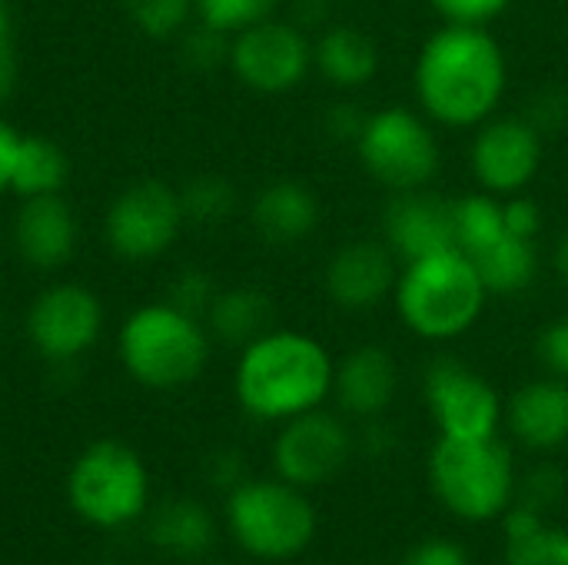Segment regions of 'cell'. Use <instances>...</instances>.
I'll use <instances>...</instances> for the list:
<instances>
[{
	"label": "cell",
	"mask_w": 568,
	"mask_h": 565,
	"mask_svg": "<svg viewBox=\"0 0 568 565\" xmlns=\"http://www.w3.org/2000/svg\"><path fill=\"white\" fill-rule=\"evenodd\" d=\"M183 57H186V63H193V67H200V70L230 60L226 33H223V30H213V27H206V23H200L196 30H190V33L183 37Z\"/></svg>",
	"instance_id": "32"
},
{
	"label": "cell",
	"mask_w": 568,
	"mask_h": 565,
	"mask_svg": "<svg viewBox=\"0 0 568 565\" xmlns=\"http://www.w3.org/2000/svg\"><path fill=\"white\" fill-rule=\"evenodd\" d=\"M313 67L336 90H359L376 77L379 50L363 30L349 23H336V27H326L320 40L313 43Z\"/></svg>",
	"instance_id": "21"
},
{
	"label": "cell",
	"mask_w": 568,
	"mask_h": 565,
	"mask_svg": "<svg viewBox=\"0 0 568 565\" xmlns=\"http://www.w3.org/2000/svg\"><path fill=\"white\" fill-rule=\"evenodd\" d=\"M366 173L393 193L426 190L439 173V143L409 107H386L363 120L356 137Z\"/></svg>",
	"instance_id": "8"
},
{
	"label": "cell",
	"mask_w": 568,
	"mask_h": 565,
	"mask_svg": "<svg viewBox=\"0 0 568 565\" xmlns=\"http://www.w3.org/2000/svg\"><path fill=\"white\" fill-rule=\"evenodd\" d=\"M280 0H193V13L200 23L223 30V33H240L260 20H270Z\"/></svg>",
	"instance_id": "28"
},
{
	"label": "cell",
	"mask_w": 568,
	"mask_h": 565,
	"mask_svg": "<svg viewBox=\"0 0 568 565\" xmlns=\"http://www.w3.org/2000/svg\"><path fill=\"white\" fill-rule=\"evenodd\" d=\"M230 67L256 93H290L313 67V43L303 27L270 17L230 40Z\"/></svg>",
	"instance_id": "10"
},
{
	"label": "cell",
	"mask_w": 568,
	"mask_h": 565,
	"mask_svg": "<svg viewBox=\"0 0 568 565\" xmlns=\"http://www.w3.org/2000/svg\"><path fill=\"white\" fill-rule=\"evenodd\" d=\"M436 13H443L449 23H476L486 27L496 20L513 0H429Z\"/></svg>",
	"instance_id": "33"
},
{
	"label": "cell",
	"mask_w": 568,
	"mask_h": 565,
	"mask_svg": "<svg viewBox=\"0 0 568 565\" xmlns=\"http://www.w3.org/2000/svg\"><path fill=\"white\" fill-rule=\"evenodd\" d=\"M67 500L83 523L97 529H123L146 509V466L130 446L116 440H100L87 446L70 466Z\"/></svg>",
	"instance_id": "5"
},
{
	"label": "cell",
	"mask_w": 568,
	"mask_h": 565,
	"mask_svg": "<svg viewBox=\"0 0 568 565\" xmlns=\"http://www.w3.org/2000/svg\"><path fill=\"white\" fill-rule=\"evenodd\" d=\"M210 330L223 340V343H236L246 346L256 336H263L270 330L273 320V303L263 290L256 286H236V290H223L216 293L210 313Z\"/></svg>",
	"instance_id": "24"
},
{
	"label": "cell",
	"mask_w": 568,
	"mask_h": 565,
	"mask_svg": "<svg viewBox=\"0 0 568 565\" xmlns=\"http://www.w3.org/2000/svg\"><path fill=\"white\" fill-rule=\"evenodd\" d=\"M17 147H20V133L10 123L0 120V193L10 190V173H13Z\"/></svg>",
	"instance_id": "38"
},
{
	"label": "cell",
	"mask_w": 568,
	"mask_h": 565,
	"mask_svg": "<svg viewBox=\"0 0 568 565\" xmlns=\"http://www.w3.org/2000/svg\"><path fill=\"white\" fill-rule=\"evenodd\" d=\"M556 273H559V280L568 286V233L556 243Z\"/></svg>",
	"instance_id": "40"
},
{
	"label": "cell",
	"mask_w": 568,
	"mask_h": 565,
	"mask_svg": "<svg viewBox=\"0 0 568 565\" xmlns=\"http://www.w3.org/2000/svg\"><path fill=\"white\" fill-rule=\"evenodd\" d=\"M180 203H183V216L190 223H223L233 206H236V193L226 180L220 176H196L180 190Z\"/></svg>",
	"instance_id": "27"
},
{
	"label": "cell",
	"mask_w": 568,
	"mask_h": 565,
	"mask_svg": "<svg viewBox=\"0 0 568 565\" xmlns=\"http://www.w3.org/2000/svg\"><path fill=\"white\" fill-rule=\"evenodd\" d=\"M506 226H509L513 233H519V236H532V240H536V233H539V226H542L536 203L526 200V196H516L513 203H506Z\"/></svg>",
	"instance_id": "37"
},
{
	"label": "cell",
	"mask_w": 568,
	"mask_h": 565,
	"mask_svg": "<svg viewBox=\"0 0 568 565\" xmlns=\"http://www.w3.org/2000/svg\"><path fill=\"white\" fill-rule=\"evenodd\" d=\"M542 167V130L523 117H489L473 140V173L493 196L526 190Z\"/></svg>",
	"instance_id": "13"
},
{
	"label": "cell",
	"mask_w": 568,
	"mask_h": 565,
	"mask_svg": "<svg viewBox=\"0 0 568 565\" xmlns=\"http://www.w3.org/2000/svg\"><path fill=\"white\" fill-rule=\"evenodd\" d=\"M486 283L489 293L496 296H516L526 293L536 283L539 273V250L532 236H519V233H506L499 236L493 246L479 250L476 256H469Z\"/></svg>",
	"instance_id": "22"
},
{
	"label": "cell",
	"mask_w": 568,
	"mask_h": 565,
	"mask_svg": "<svg viewBox=\"0 0 568 565\" xmlns=\"http://www.w3.org/2000/svg\"><path fill=\"white\" fill-rule=\"evenodd\" d=\"M506 93V53L476 23H446L416 60V97L443 127L486 123Z\"/></svg>",
	"instance_id": "1"
},
{
	"label": "cell",
	"mask_w": 568,
	"mask_h": 565,
	"mask_svg": "<svg viewBox=\"0 0 568 565\" xmlns=\"http://www.w3.org/2000/svg\"><path fill=\"white\" fill-rule=\"evenodd\" d=\"M559 496H562V480L552 473V466H542V470H536V473L526 480V486H523V509L539 513V509L552 506Z\"/></svg>",
	"instance_id": "35"
},
{
	"label": "cell",
	"mask_w": 568,
	"mask_h": 565,
	"mask_svg": "<svg viewBox=\"0 0 568 565\" xmlns=\"http://www.w3.org/2000/svg\"><path fill=\"white\" fill-rule=\"evenodd\" d=\"M320 223V203L300 180H276L253 200V226L273 246H293L306 240Z\"/></svg>",
	"instance_id": "20"
},
{
	"label": "cell",
	"mask_w": 568,
	"mask_h": 565,
	"mask_svg": "<svg viewBox=\"0 0 568 565\" xmlns=\"http://www.w3.org/2000/svg\"><path fill=\"white\" fill-rule=\"evenodd\" d=\"M123 370L150 390H176L193 383L210 360V336L200 316L166 303L130 313L116 336Z\"/></svg>",
	"instance_id": "4"
},
{
	"label": "cell",
	"mask_w": 568,
	"mask_h": 565,
	"mask_svg": "<svg viewBox=\"0 0 568 565\" xmlns=\"http://www.w3.org/2000/svg\"><path fill=\"white\" fill-rule=\"evenodd\" d=\"M183 223L180 190L160 180H140L110 203L106 243L123 260H153L173 246Z\"/></svg>",
	"instance_id": "9"
},
{
	"label": "cell",
	"mask_w": 568,
	"mask_h": 565,
	"mask_svg": "<svg viewBox=\"0 0 568 565\" xmlns=\"http://www.w3.org/2000/svg\"><path fill=\"white\" fill-rule=\"evenodd\" d=\"M67 173H70L67 157L53 140L20 133V147H17V160H13V173H10V190L20 200L60 193V186L67 183Z\"/></svg>",
	"instance_id": "25"
},
{
	"label": "cell",
	"mask_w": 568,
	"mask_h": 565,
	"mask_svg": "<svg viewBox=\"0 0 568 565\" xmlns=\"http://www.w3.org/2000/svg\"><path fill=\"white\" fill-rule=\"evenodd\" d=\"M336 366L323 343L296 330H266L243 346L236 400L256 420H293L333 393Z\"/></svg>",
	"instance_id": "2"
},
{
	"label": "cell",
	"mask_w": 568,
	"mask_h": 565,
	"mask_svg": "<svg viewBox=\"0 0 568 565\" xmlns=\"http://www.w3.org/2000/svg\"><path fill=\"white\" fill-rule=\"evenodd\" d=\"M13 80H17V63H13L10 47H3L0 50V100L13 90Z\"/></svg>",
	"instance_id": "39"
},
{
	"label": "cell",
	"mask_w": 568,
	"mask_h": 565,
	"mask_svg": "<svg viewBox=\"0 0 568 565\" xmlns=\"http://www.w3.org/2000/svg\"><path fill=\"white\" fill-rule=\"evenodd\" d=\"M399 386V373L393 356L383 346H356L333 376V393L349 416H379Z\"/></svg>",
	"instance_id": "18"
},
{
	"label": "cell",
	"mask_w": 568,
	"mask_h": 565,
	"mask_svg": "<svg viewBox=\"0 0 568 565\" xmlns=\"http://www.w3.org/2000/svg\"><path fill=\"white\" fill-rule=\"evenodd\" d=\"M386 246L396 260L413 263L456 246V206L429 190L396 193L383 216Z\"/></svg>",
	"instance_id": "15"
},
{
	"label": "cell",
	"mask_w": 568,
	"mask_h": 565,
	"mask_svg": "<svg viewBox=\"0 0 568 565\" xmlns=\"http://www.w3.org/2000/svg\"><path fill=\"white\" fill-rule=\"evenodd\" d=\"M103 330V306L93 290L80 283L47 286L27 316L33 350L50 363H70L83 356Z\"/></svg>",
	"instance_id": "11"
},
{
	"label": "cell",
	"mask_w": 568,
	"mask_h": 565,
	"mask_svg": "<svg viewBox=\"0 0 568 565\" xmlns=\"http://www.w3.org/2000/svg\"><path fill=\"white\" fill-rule=\"evenodd\" d=\"M396 313L423 340H456L479 320L489 290L463 250L403 263L393 286Z\"/></svg>",
	"instance_id": "3"
},
{
	"label": "cell",
	"mask_w": 568,
	"mask_h": 565,
	"mask_svg": "<svg viewBox=\"0 0 568 565\" xmlns=\"http://www.w3.org/2000/svg\"><path fill=\"white\" fill-rule=\"evenodd\" d=\"M456 206V246L466 256H476L479 250L493 246L499 236L509 233L506 226V206L493 196V193H473L463 196Z\"/></svg>",
	"instance_id": "26"
},
{
	"label": "cell",
	"mask_w": 568,
	"mask_h": 565,
	"mask_svg": "<svg viewBox=\"0 0 568 565\" xmlns=\"http://www.w3.org/2000/svg\"><path fill=\"white\" fill-rule=\"evenodd\" d=\"M426 403L439 433L449 440L496 436L503 416L496 390L459 360H436L426 370Z\"/></svg>",
	"instance_id": "12"
},
{
	"label": "cell",
	"mask_w": 568,
	"mask_h": 565,
	"mask_svg": "<svg viewBox=\"0 0 568 565\" xmlns=\"http://www.w3.org/2000/svg\"><path fill=\"white\" fill-rule=\"evenodd\" d=\"M17 253L37 270L63 266L77 250V216L60 193L27 196L13 220Z\"/></svg>",
	"instance_id": "17"
},
{
	"label": "cell",
	"mask_w": 568,
	"mask_h": 565,
	"mask_svg": "<svg viewBox=\"0 0 568 565\" xmlns=\"http://www.w3.org/2000/svg\"><path fill=\"white\" fill-rule=\"evenodd\" d=\"M123 7L130 20L156 40L176 37L193 13V0H123Z\"/></svg>",
	"instance_id": "30"
},
{
	"label": "cell",
	"mask_w": 568,
	"mask_h": 565,
	"mask_svg": "<svg viewBox=\"0 0 568 565\" xmlns=\"http://www.w3.org/2000/svg\"><path fill=\"white\" fill-rule=\"evenodd\" d=\"M226 519L233 539L256 559H293L313 533L316 513L293 483H240L230 493Z\"/></svg>",
	"instance_id": "7"
},
{
	"label": "cell",
	"mask_w": 568,
	"mask_h": 565,
	"mask_svg": "<svg viewBox=\"0 0 568 565\" xmlns=\"http://www.w3.org/2000/svg\"><path fill=\"white\" fill-rule=\"evenodd\" d=\"M213 536H216L213 516L200 503H190V500L163 503L156 516L150 519V543L163 549L166 556L196 559L210 549Z\"/></svg>",
	"instance_id": "23"
},
{
	"label": "cell",
	"mask_w": 568,
	"mask_h": 565,
	"mask_svg": "<svg viewBox=\"0 0 568 565\" xmlns=\"http://www.w3.org/2000/svg\"><path fill=\"white\" fill-rule=\"evenodd\" d=\"M213 300H216V290H213L210 276L200 273V270L180 273L173 280V286H170V303L180 306V310H186V313H193V316H206L210 306H213Z\"/></svg>",
	"instance_id": "31"
},
{
	"label": "cell",
	"mask_w": 568,
	"mask_h": 565,
	"mask_svg": "<svg viewBox=\"0 0 568 565\" xmlns=\"http://www.w3.org/2000/svg\"><path fill=\"white\" fill-rule=\"evenodd\" d=\"M396 253L376 240L339 246L326 263V293L343 310H373L396 286Z\"/></svg>",
	"instance_id": "16"
},
{
	"label": "cell",
	"mask_w": 568,
	"mask_h": 565,
	"mask_svg": "<svg viewBox=\"0 0 568 565\" xmlns=\"http://www.w3.org/2000/svg\"><path fill=\"white\" fill-rule=\"evenodd\" d=\"M429 480L436 496L463 519L499 516L516 490V470L509 450L496 440H449L443 436L429 460Z\"/></svg>",
	"instance_id": "6"
},
{
	"label": "cell",
	"mask_w": 568,
	"mask_h": 565,
	"mask_svg": "<svg viewBox=\"0 0 568 565\" xmlns=\"http://www.w3.org/2000/svg\"><path fill=\"white\" fill-rule=\"evenodd\" d=\"M509 565H568V533L532 526L519 536H509Z\"/></svg>",
	"instance_id": "29"
},
{
	"label": "cell",
	"mask_w": 568,
	"mask_h": 565,
	"mask_svg": "<svg viewBox=\"0 0 568 565\" xmlns=\"http://www.w3.org/2000/svg\"><path fill=\"white\" fill-rule=\"evenodd\" d=\"M353 453V436L339 416L310 410L303 416L286 420L273 463L280 476L293 486H320L333 480Z\"/></svg>",
	"instance_id": "14"
},
{
	"label": "cell",
	"mask_w": 568,
	"mask_h": 565,
	"mask_svg": "<svg viewBox=\"0 0 568 565\" xmlns=\"http://www.w3.org/2000/svg\"><path fill=\"white\" fill-rule=\"evenodd\" d=\"M513 436L529 450H559L568 443V383L536 380L526 383L506 410Z\"/></svg>",
	"instance_id": "19"
},
{
	"label": "cell",
	"mask_w": 568,
	"mask_h": 565,
	"mask_svg": "<svg viewBox=\"0 0 568 565\" xmlns=\"http://www.w3.org/2000/svg\"><path fill=\"white\" fill-rule=\"evenodd\" d=\"M536 353H539L542 366H546L556 380H566L568 383V316L549 323V326L539 333Z\"/></svg>",
	"instance_id": "34"
},
{
	"label": "cell",
	"mask_w": 568,
	"mask_h": 565,
	"mask_svg": "<svg viewBox=\"0 0 568 565\" xmlns=\"http://www.w3.org/2000/svg\"><path fill=\"white\" fill-rule=\"evenodd\" d=\"M10 47V17H7V7L0 0V50Z\"/></svg>",
	"instance_id": "41"
},
{
	"label": "cell",
	"mask_w": 568,
	"mask_h": 565,
	"mask_svg": "<svg viewBox=\"0 0 568 565\" xmlns=\"http://www.w3.org/2000/svg\"><path fill=\"white\" fill-rule=\"evenodd\" d=\"M403 565H469V556L453 539H426L403 559Z\"/></svg>",
	"instance_id": "36"
}]
</instances>
